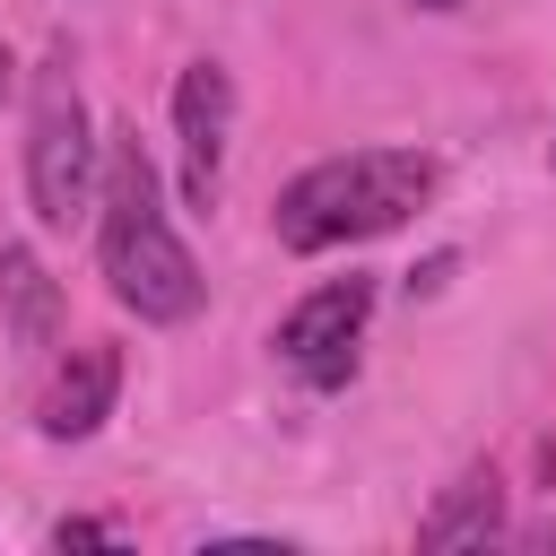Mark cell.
<instances>
[{
  "instance_id": "cell-7",
  "label": "cell",
  "mask_w": 556,
  "mask_h": 556,
  "mask_svg": "<svg viewBox=\"0 0 556 556\" xmlns=\"http://www.w3.org/2000/svg\"><path fill=\"white\" fill-rule=\"evenodd\" d=\"M0 304H9V339H17L26 356H43L52 330H61V287H52V269H43L26 243L0 252Z\"/></svg>"
},
{
  "instance_id": "cell-3",
  "label": "cell",
  "mask_w": 556,
  "mask_h": 556,
  "mask_svg": "<svg viewBox=\"0 0 556 556\" xmlns=\"http://www.w3.org/2000/svg\"><path fill=\"white\" fill-rule=\"evenodd\" d=\"M26 208L43 235H70L96 208V139H87V104L70 78V52H52L35 70V104H26Z\"/></svg>"
},
{
  "instance_id": "cell-6",
  "label": "cell",
  "mask_w": 556,
  "mask_h": 556,
  "mask_svg": "<svg viewBox=\"0 0 556 556\" xmlns=\"http://www.w3.org/2000/svg\"><path fill=\"white\" fill-rule=\"evenodd\" d=\"M113 391H122V356H113L104 339H87V348H70V365L52 374L35 426H43L52 443H87V434L113 417Z\"/></svg>"
},
{
  "instance_id": "cell-8",
  "label": "cell",
  "mask_w": 556,
  "mask_h": 556,
  "mask_svg": "<svg viewBox=\"0 0 556 556\" xmlns=\"http://www.w3.org/2000/svg\"><path fill=\"white\" fill-rule=\"evenodd\" d=\"M495 530H504V486H495V469H469V478L443 486V504L426 513L417 547H486Z\"/></svg>"
},
{
  "instance_id": "cell-1",
  "label": "cell",
  "mask_w": 556,
  "mask_h": 556,
  "mask_svg": "<svg viewBox=\"0 0 556 556\" xmlns=\"http://www.w3.org/2000/svg\"><path fill=\"white\" fill-rule=\"evenodd\" d=\"M96 243H104V278L113 295L139 313V321H191L200 313V261L174 243L165 226V191H156V165L139 148V130H113L104 139V191H96Z\"/></svg>"
},
{
  "instance_id": "cell-9",
  "label": "cell",
  "mask_w": 556,
  "mask_h": 556,
  "mask_svg": "<svg viewBox=\"0 0 556 556\" xmlns=\"http://www.w3.org/2000/svg\"><path fill=\"white\" fill-rule=\"evenodd\" d=\"M113 539H122L113 521H61L52 530V547H113Z\"/></svg>"
},
{
  "instance_id": "cell-5",
  "label": "cell",
  "mask_w": 556,
  "mask_h": 556,
  "mask_svg": "<svg viewBox=\"0 0 556 556\" xmlns=\"http://www.w3.org/2000/svg\"><path fill=\"white\" fill-rule=\"evenodd\" d=\"M226 122H235V87L217 61H191L174 87V130H182V200L208 217L217 174H226Z\"/></svg>"
},
{
  "instance_id": "cell-4",
  "label": "cell",
  "mask_w": 556,
  "mask_h": 556,
  "mask_svg": "<svg viewBox=\"0 0 556 556\" xmlns=\"http://www.w3.org/2000/svg\"><path fill=\"white\" fill-rule=\"evenodd\" d=\"M365 313H374V278H330V287H313V295L278 321V356H287L313 391H330V382L356 374V330H365Z\"/></svg>"
},
{
  "instance_id": "cell-10",
  "label": "cell",
  "mask_w": 556,
  "mask_h": 556,
  "mask_svg": "<svg viewBox=\"0 0 556 556\" xmlns=\"http://www.w3.org/2000/svg\"><path fill=\"white\" fill-rule=\"evenodd\" d=\"M9 87H17V70H9V52H0V96H9Z\"/></svg>"
},
{
  "instance_id": "cell-2",
  "label": "cell",
  "mask_w": 556,
  "mask_h": 556,
  "mask_svg": "<svg viewBox=\"0 0 556 556\" xmlns=\"http://www.w3.org/2000/svg\"><path fill=\"white\" fill-rule=\"evenodd\" d=\"M426 191H434V156H417V148L330 156V165H313V174H295L278 191V243L287 252H330V243L391 235Z\"/></svg>"
},
{
  "instance_id": "cell-11",
  "label": "cell",
  "mask_w": 556,
  "mask_h": 556,
  "mask_svg": "<svg viewBox=\"0 0 556 556\" xmlns=\"http://www.w3.org/2000/svg\"><path fill=\"white\" fill-rule=\"evenodd\" d=\"M417 9H452V0H417Z\"/></svg>"
}]
</instances>
